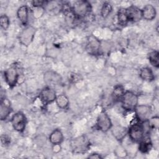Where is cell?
Returning a JSON list of instances; mask_svg holds the SVG:
<instances>
[{
    "mask_svg": "<svg viewBox=\"0 0 159 159\" xmlns=\"http://www.w3.org/2000/svg\"><path fill=\"white\" fill-rule=\"evenodd\" d=\"M19 76L18 71L14 66L10 67L4 71V80L8 86L11 88H13L16 85Z\"/></svg>",
    "mask_w": 159,
    "mask_h": 159,
    "instance_id": "12",
    "label": "cell"
},
{
    "mask_svg": "<svg viewBox=\"0 0 159 159\" xmlns=\"http://www.w3.org/2000/svg\"><path fill=\"white\" fill-rule=\"evenodd\" d=\"M141 10L142 19L147 20H152L155 18L157 11L155 7L153 5L147 4Z\"/></svg>",
    "mask_w": 159,
    "mask_h": 159,
    "instance_id": "15",
    "label": "cell"
},
{
    "mask_svg": "<svg viewBox=\"0 0 159 159\" xmlns=\"http://www.w3.org/2000/svg\"><path fill=\"white\" fill-rule=\"evenodd\" d=\"M88 158L99 159V158H102V157L100 154H99V153H93L89 155V156L88 157Z\"/></svg>",
    "mask_w": 159,
    "mask_h": 159,
    "instance_id": "30",
    "label": "cell"
},
{
    "mask_svg": "<svg viewBox=\"0 0 159 159\" xmlns=\"http://www.w3.org/2000/svg\"><path fill=\"white\" fill-rule=\"evenodd\" d=\"M148 59L153 66L157 68L159 67V53L157 50L150 52L148 54Z\"/></svg>",
    "mask_w": 159,
    "mask_h": 159,
    "instance_id": "24",
    "label": "cell"
},
{
    "mask_svg": "<svg viewBox=\"0 0 159 159\" xmlns=\"http://www.w3.org/2000/svg\"><path fill=\"white\" fill-rule=\"evenodd\" d=\"M147 130L143 122L132 124L127 129V134L130 139L134 142H139L147 135Z\"/></svg>",
    "mask_w": 159,
    "mask_h": 159,
    "instance_id": "1",
    "label": "cell"
},
{
    "mask_svg": "<svg viewBox=\"0 0 159 159\" xmlns=\"http://www.w3.org/2000/svg\"><path fill=\"white\" fill-rule=\"evenodd\" d=\"M117 22L118 24L121 26H125L126 25L129 21L125 9L124 8H120L119 9L117 14Z\"/></svg>",
    "mask_w": 159,
    "mask_h": 159,
    "instance_id": "23",
    "label": "cell"
},
{
    "mask_svg": "<svg viewBox=\"0 0 159 159\" xmlns=\"http://www.w3.org/2000/svg\"><path fill=\"white\" fill-rule=\"evenodd\" d=\"M135 117L139 122L147 121L152 114V108L146 104L137 105L134 109Z\"/></svg>",
    "mask_w": 159,
    "mask_h": 159,
    "instance_id": "10",
    "label": "cell"
},
{
    "mask_svg": "<svg viewBox=\"0 0 159 159\" xmlns=\"http://www.w3.org/2000/svg\"><path fill=\"white\" fill-rule=\"evenodd\" d=\"M112 127V121L105 111H102L99 114L96 120V127L98 130L106 132Z\"/></svg>",
    "mask_w": 159,
    "mask_h": 159,
    "instance_id": "9",
    "label": "cell"
},
{
    "mask_svg": "<svg viewBox=\"0 0 159 159\" xmlns=\"http://www.w3.org/2000/svg\"><path fill=\"white\" fill-rule=\"evenodd\" d=\"M71 11L75 17L77 18H83L90 13L91 5L88 1H77L71 7Z\"/></svg>",
    "mask_w": 159,
    "mask_h": 159,
    "instance_id": "2",
    "label": "cell"
},
{
    "mask_svg": "<svg viewBox=\"0 0 159 159\" xmlns=\"http://www.w3.org/2000/svg\"><path fill=\"white\" fill-rule=\"evenodd\" d=\"M43 81L47 84V86L53 88L61 84L62 78L57 72L53 70H48L43 75Z\"/></svg>",
    "mask_w": 159,
    "mask_h": 159,
    "instance_id": "7",
    "label": "cell"
},
{
    "mask_svg": "<svg viewBox=\"0 0 159 159\" xmlns=\"http://www.w3.org/2000/svg\"><path fill=\"white\" fill-rule=\"evenodd\" d=\"M47 2V1H34L32 2V4L33 6L35 7H40L46 5Z\"/></svg>",
    "mask_w": 159,
    "mask_h": 159,
    "instance_id": "29",
    "label": "cell"
},
{
    "mask_svg": "<svg viewBox=\"0 0 159 159\" xmlns=\"http://www.w3.org/2000/svg\"><path fill=\"white\" fill-rule=\"evenodd\" d=\"M89 142L85 135H81L74 139L71 142V148L75 153H85L89 147Z\"/></svg>",
    "mask_w": 159,
    "mask_h": 159,
    "instance_id": "4",
    "label": "cell"
},
{
    "mask_svg": "<svg viewBox=\"0 0 159 159\" xmlns=\"http://www.w3.org/2000/svg\"><path fill=\"white\" fill-rule=\"evenodd\" d=\"M57 98L54 88L47 86L42 89L39 94V98L43 104L47 105L55 101Z\"/></svg>",
    "mask_w": 159,
    "mask_h": 159,
    "instance_id": "11",
    "label": "cell"
},
{
    "mask_svg": "<svg viewBox=\"0 0 159 159\" xmlns=\"http://www.w3.org/2000/svg\"><path fill=\"white\" fill-rule=\"evenodd\" d=\"M12 108L11 107L10 102L8 99L2 98L1 99L0 104V119L1 120H4L7 119L9 114L11 113Z\"/></svg>",
    "mask_w": 159,
    "mask_h": 159,
    "instance_id": "14",
    "label": "cell"
},
{
    "mask_svg": "<svg viewBox=\"0 0 159 159\" xmlns=\"http://www.w3.org/2000/svg\"><path fill=\"white\" fill-rule=\"evenodd\" d=\"M125 11L129 22H136L142 19V10L137 6H130L125 8Z\"/></svg>",
    "mask_w": 159,
    "mask_h": 159,
    "instance_id": "13",
    "label": "cell"
},
{
    "mask_svg": "<svg viewBox=\"0 0 159 159\" xmlns=\"http://www.w3.org/2000/svg\"><path fill=\"white\" fill-rule=\"evenodd\" d=\"M35 32L36 29L35 27L32 25L26 26L19 35V42L24 46H28L33 41Z\"/></svg>",
    "mask_w": 159,
    "mask_h": 159,
    "instance_id": "5",
    "label": "cell"
},
{
    "mask_svg": "<svg viewBox=\"0 0 159 159\" xmlns=\"http://www.w3.org/2000/svg\"><path fill=\"white\" fill-rule=\"evenodd\" d=\"M111 129H112L111 132L113 136L119 142L122 141L127 134V129L121 125H116L113 127H112Z\"/></svg>",
    "mask_w": 159,
    "mask_h": 159,
    "instance_id": "17",
    "label": "cell"
},
{
    "mask_svg": "<svg viewBox=\"0 0 159 159\" xmlns=\"http://www.w3.org/2000/svg\"><path fill=\"white\" fill-rule=\"evenodd\" d=\"M148 124L150 129H158V117L155 116L152 118H150L147 120Z\"/></svg>",
    "mask_w": 159,
    "mask_h": 159,
    "instance_id": "27",
    "label": "cell"
},
{
    "mask_svg": "<svg viewBox=\"0 0 159 159\" xmlns=\"http://www.w3.org/2000/svg\"><path fill=\"white\" fill-rule=\"evenodd\" d=\"M49 141L53 145H60L63 141V135L61 130L56 129L53 130L49 136Z\"/></svg>",
    "mask_w": 159,
    "mask_h": 159,
    "instance_id": "19",
    "label": "cell"
},
{
    "mask_svg": "<svg viewBox=\"0 0 159 159\" xmlns=\"http://www.w3.org/2000/svg\"><path fill=\"white\" fill-rule=\"evenodd\" d=\"M11 124L15 130L19 132H22L25 129L27 119L24 113L17 112L11 117Z\"/></svg>",
    "mask_w": 159,
    "mask_h": 159,
    "instance_id": "6",
    "label": "cell"
},
{
    "mask_svg": "<svg viewBox=\"0 0 159 159\" xmlns=\"http://www.w3.org/2000/svg\"><path fill=\"white\" fill-rule=\"evenodd\" d=\"M1 143L5 146L10 143L11 139L7 135L3 134V135H1Z\"/></svg>",
    "mask_w": 159,
    "mask_h": 159,
    "instance_id": "28",
    "label": "cell"
},
{
    "mask_svg": "<svg viewBox=\"0 0 159 159\" xmlns=\"http://www.w3.org/2000/svg\"><path fill=\"white\" fill-rule=\"evenodd\" d=\"M120 102L122 108L126 111H134L138 105L139 98L138 96L132 91H126L123 95Z\"/></svg>",
    "mask_w": 159,
    "mask_h": 159,
    "instance_id": "3",
    "label": "cell"
},
{
    "mask_svg": "<svg viewBox=\"0 0 159 159\" xmlns=\"http://www.w3.org/2000/svg\"><path fill=\"white\" fill-rule=\"evenodd\" d=\"M86 52L91 55H97L99 53L101 43V41L93 35H89L87 39L86 45Z\"/></svg>",
    "mask_w": 159,
    "mask_h": 159,
    "instance_id": "8",
    "label": "cell"
},
{
    "mask_svg": "<svg viewBox=\"0 0 159 159\" xmlns=\"http://www.w3.org/2000/svg\"><path fill=\"white\" fill-rule=\"evenodd\" d=\"M124 88L120 84L116 85L112 90L111 94V98L114 102L116 101H120L123 95L125 93Z\"/></svg>",
    "mask_w": 159,
    "mask_h": 159,
    "instance_id": "21",
    "label": "cell"
},
{
    "mask_svg": "<svg viewBox=\"0 0 159 159\" xmlns=\"http://www.w3.org/2000/svg\"><path fill=\"white\" fill-rule=\"evenodd\" d=\"M112 11V7L111 4L107 2H105L101 9V15L103 18H106L111 13Z\"/></svg>",
    "mask_w": 159,
    "mask_h": 159,
    "instance_id": "25",
    "label": "cell"
},
{
    "mask_svg": "<svg viewBox=\"0 0 159 159\" xmlns=\"http://www.w3.org/2000/svg\"><path fill=\"white\" fill-rule=\"evenodd\" d=\"M139 150L143 154L150 152L152 148V142L149 136L145 135L144 137L139 142Z\"/></svg>",
    "mask_w": 159,
    "mask_h": 159,
    "instance_id": "16",
    "label": "cell"
},
{
    "mask_svg": "<svg viewBox=\"0 0 159 159\" xmlns=\"http://www.w3.org/2000/svg\"><path fill=\"white\" fill-rule=\"evenodd\" d=\"M0 24L3 30H7L10 24V20L8 16L6 14H2L0 17Z\"/></svg>",
    "mask_w": 159,
    "mask_h": 159,
    "instance_id": "26",
    "label": "cell"
},
{
    "mask_svg": "<svg viewBox=\"0 0 159 159\" xmlns=\"http://www.w3.org/2000/svg\"><path fill=\"white\" fill-rule=\"evenodd\" d=\"M139 76L142 80L151 82L155 80V75L152 70L149 67H143L140 70Z\"/></svg>",
    "mask_w": 159,
    "mask_h": 159,
    "instance_id": "20",
    "label": "cell"
},
{
    "mask_svg": "<svg viewBox=\"0 0 159 159\" xmlns=\"http://www.w3.org/2000/svg\"><path fill=\"white\" fill-rule=\"evenodd\" d=\"M17 16L20 23L26 26L29 19V9L27 6L25 5L20 6L17 11Z\"/></svg>",
    "mask_w": 159,
    "mask_h": 159,
    "instance_id": "18",
    "label": "cell"
},
{
    "mask_svg": "<svg viewBox=\"0 0 159 159\" xmlns=\"http://www.w3.org/2000/svg\"><path fill=\"white\" fill-rule=\"evenodd\" d=\"M55 102L57 104V106L62 109H66L70 104L69 99L68 97L63 94H59L57 96L56 99H55Z\"/></svg>",
    "mask_w": 159,
    "mask_h": 159,
    "instance_id": "22",
    "label": "cell"
}]
</instances>
